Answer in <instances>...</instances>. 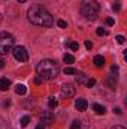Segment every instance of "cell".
<instances>
[{"label": "cell", "instance_id": "8", "mask_svg": "<svg viewBox=\"0 0 127 129\" xmlns=\"http://www.w3.org/2000/svg\"><path fill=\"white\" fill-rule=\"evenodd\" d=\"M40 119H42V125H52V122H54V116L51 114V113H43L42 116H40Z\"/></svg>", "mask_w": 127, "mask_h": 129}, {"label": "cell", "instance_id": "18", "mask_svg": "<svg viewBox=\"0 0 127 129\" xmlns=\"http://www.w3.org/2000/svg\"><path fill=\"white\" fill-rule=\"evenodd\" d=\"M63 72L66 74V75H75V74H76L78 71H76L75 68H66V69H64Z\"/></svg>", "mask_w": 127, "mask_h": 129}, {"label": "cell", "instance_id": "24", "mask_svg": "<svg viewBox=\"0 0 127 129\" xmlns=\"http://www.w3.org/2000/svg\"><path fill=\"white\" fill-rule=\"evenodd\" d=\"M112 9H114L115 12H118V11L121 9V6H120V3H114V5H112Z\"/></svg>", "mask_w": 127, "mask_h": 129}, {"label": "cell", "instance_id": "14", "mask_svg": "<svg viewBox=\"0 0 127 129\" xmlns=\"http://www.w3.org/2000/svg\"><path fill=\"white\" fill-rule=\"evenodd\" d=\"M20 125H21L23 128H27V126L30 125V117H29V116H24V117H21V120H20Z\"/></svg>", "mask_w": 127, "mask_h": 129}, {"label": "cell", "instance_id": "33", "mask_svg": "<svg viewBox=\"0 0 127 129\" xmlns=\"http://www.w3.org/2000/svg\"><path fill=\"white\" fill-rule=\"evenodd\" d=\"M11 105V102H9V99H6V102H5V107H9Z\"/></svg>", "mask_w": 127, "mask_h": 129}, {"label": "cell", "instance_id": "12", "mask_svg": "<svg viewBox=\"0 0 127 129\" xmlns=\"http://www.w3.org/2000/svg\"><path fill=\"white\" fill-rule=\"evenodd\" d=\"M26 92H27V87L24 84H17L15 86V93L17 95H26Z\"/></svg>", "mask_w": 127, "mask_h": 129}, {"label": "cell", "instance_id": "31", "mask_svg": "<svg viewBox=\"0 0 127 129\" xmlns=\"http://www.w3.org/2000/svg\"><path fill=\"white\" fill-rule=\"evenodd\" d=\"M36 129H45V125H42V123H39V125L36 126Z\"/></svg>", "mask_w": 127, "mask_h": 129}, {"label": "cell", "instance_id": "19", "mask_svg": "<svg viewBox=\"0 0 127 129\" xmlns=\"http://www.w3.org/2000/svg\"><path fill=\"white\" fill-rule=\"evenodd\" d=\"M70 129H81V122L79 120H73L72 125H70Z\"/></svg>", "mask_w": 127, "mask_h": 129}, {"label": "cell", "instance_id": "35", "mask_svg": "<svg viewBox=\"0 0 127 129\" xmlns=\"http://www.w3.org/2000/svg\"><path fill=\"white\" fill-rule=\"evenodd\" d=\"M0 21H2V14H0Z\"/></svg>", "mask_w": 127, "mask_h": 129}, {"label": "cell", "instance_id": "22", "mask_svg": "<svg viewBox=\"0 0 127 129\" xmlns=\"http://www.w3.org/2000/svg\"><path fill=\"white\" fill-rule=\"evenodd\" d=\"M115 41H117L118 44H124V42H126V38H124V36H121V35H118V36L115 38Z\"/></svg>", "mask_w": 127, "mask_h": 129}, {"label": "cell", "instance_id": "11", "mask_svg": "<svg viewBox=\"0 0 127 129\" xmlns=\"http://www.w3.org/2000/svg\"><path fill=\"white\" fill-rule=\"evenodd\" d=\"M91 107H93V110L96 111V114H100V116H102V114H105V111H106V110H105V107H103V105H100V104H93Z\"/></svg>", "mask_w": 127, "mask_h": 129}, {"label": "cell", "instance_id": "21", "mask_svg": "<svg viewBox=\"0 0 127 129\" xmlns=\"http://www.w3.org/2000/svg\"><path fill=\"white\" fill-rule=\"evenodd\" d=\"M57 26H58V27H61V29H66V27H67V23L63 21V20H58V21H57Z\"/></svg>", "mask_w": 127, "mask_h": 129}, {"label": "cell", "instance_id": "23", "mask_svg": "<svg viewBox=\"0 0 127 129\" xmlns=\"http://www.w3.org/2000/svg\"><path fill=\"white\" fill-rule=\"evenodd\" d=\"M94 84H96V80L91 78V80H88V81H87V84H85V86H87V87H93Z\"/></svg>", "mask_w": 127, "mask_h": 129}, {"label": "cell", "instance_id": "28", "mask_svg": "<svg viewBox=\"0 0 127 129\" xmlns=\"http://www.w3.org/2000/svg\"><path fill=\"white\" fill-rule=\"evenodd\" d=\"M5 60H3V59H0V69H3V68H5Z\"/></svg>", "mask_w": 127, "mask_h": 129}, {"label": "cell", "instance_id": "30", "mask_svg": "<svg viewBox=\"0 0 127 129\" xmlns=\"http://www.w3.org/2000/svg\"><path fill=\"white\" fill-rule=\"evenodd\" d=\"M111 129H126L124 126H120V125H117V126H112Z\"/></svg>", "mask_w": 127, "mask_h": 129}, {"label": "cell", "instance_id": "2", "mask_svg": "<svg viewBox=\"0 0 127 129\" xmlns=\"http://www.w3.org/2000/svg\"><path fill=\"white\" fill-rule=\"evenodd\" d=\"M36 72L42 80H54V78H57L60 69H58V64L55 62L45 59L36 66Z\"/></svg>", "mask_w": 127, "mask_h": 129}, {"label": "cell", "instance_id": "27", "mask_svg": "<svg viewBox=\"0 0 127 129\" xmlns=\"http://www.w3.org/2000/svg\"><path fill=\"white\" fill-rule=\"evenodd\" d=\"M34 83H36V84H40V83H42V78H40V77L34 78Z\"/></svg>", "mask_w": 127, "mask_h": 129}, {"label": "cell", "instance_id": "10", "mask_svg": "<svg viewBox=\"0 0 127 129\" xmlns=\"http://www.w3.org/2000/svg\"><path fill=\"white\" fill-rule=\"evenodd\" d=\"M9 87H11V81L8 78H0V90L2 92H6Z\"/></svg>", "mask_w": 127, "mask_h": 129}, {"label": "cell", "instance_id": "13", "mask_svg": "<svg viewBox=\"0 0 127 129\" xmlns=\"http://www.w3.org/2000/svg\"><path fill=\"white\" fill-rule=\"evenodd\" d=\"M94 64L97 68H103L105 66V57L103 56H96L94 57Z\"/></svg>", "mask_w": 127, "mask_h": 129}, {"label": "cell", "instance_id": "7", "mask_svg": "<svg viewBox=\"0 0 127 129\" xmlns=\"http://www.w3.org/2000/svg\"><path fill=\"white\" fill-rule=\"evenodd\" d=\"M75 108H76L78 111H85V110L88 108V102H87L84 98H79V99L75 101Z\"/></svg>", "mask_w": 127, "mask_h": 129}, {"label": "cell", "instance_id": "5", "mask_svg": "<svg viewBox=\"0 0 127 129\" xmlns=\"http://www.w3.org/2000/svg\"><path fill=\"white\" fill-rule=\"evenodd\" d=\"M11 53H12V56L15 57V60H18V62H27V60H29V53H27V50H26L24 47H21V45L14 47Z\"/></svg>", "mask_w": 127, "mask_h": 129}, {"label": "cell", "instance_id": "20", "mask_svg": "<svg viewBox=\"0 0 127 129\" xmlns=\"http://www.w3.org/2000/svg\"><path fill=\"white\" fill-rule=\"evenodd\" d=\"M96 33H97L99 36H106V35H108V32H106V30H105L103 27H99V29L96 30Z\"/></svg>", "mask_w": 127, "mask_h": 129}, {"label": "cell", "instance_id": "15", "mask_svg": "<svg viewBox=\"0 0 127 129\" xmlns=\"http://www.w3.org/2000/svg\"><path fill=\"white\" fill-rule=\"evenodd\" d=\"M66 45H69L72 51H78V50H79V44H78V42H69V44L66 42Z\"/></svg>", "mask_w": 127, "mask_h": 129}, {"label": "cell", "instance_id": "32", "mask_svg": "<svg viewBox=\"0 0 127 129\" xmlns=\"http://www.w3.org/2000/svg\"><path fill=\"white\" fill-rule=\"evenodd\" d=\"M112 71H114V72H115V71H118V66H117V64H114V66H112Z\"/></svg>", "mask_w": 127, "mask_h": 129}, {"label": "cell", "instance_id": "4", "mask_svg": "<svg viewBox=\"0 0 127 129\" xmlns=\"http://www.w3.org/2000/svg\"><path fill=\"white\" fill-rule=\"evenodd\" d=\"M14 48V36L8 32H0V54L6 56Z\"/></svg>", "mask_w": 127, "mask_h": 129}, {"label": "cell", "instance_id": "9", "mask_svg": "<svg viewBox=\"0 0 127 129\" xmlns=\"http://www.w3.org/2000/svg\"><path fill=\"white\" fill-rule=\"evenodd\" d=\"M75 75H76V83H78V84H82V86H85V84H87V81H88V78H87V75H85V74H81V72H76Z\"/></svg>", "mask_w": 127, "mask_h": 129}, {"label": "cell", "instance_id": "1", "mask_svg": "<svg viewBox=\"0 0 127 129\" xmlns=\"http://www.w3.org/2000/svg\"><path fill=\"white\" fill-rule=\"evenodd\" d=\"M27 18L32 24L40 27H51L54 24L51 14L40 5H32V8L27 11Z\"/></svg>", "mask_w": 127, "mask_h": 129}, {"label": "cell", "instance_id": "26", "mask_svg": "<svg viewBox=\"0 0 127 129\" xmlns=\"http://www.w3.org/2000/svg\"><path fill=\"white\" fill-rule=\"evenodd\" d=\"M85 48H87V50H91V48H93L91 41H85Z\"/></svg>", "mask_w": 127, "mask_h": 129}, {"label": "cell", "instance_id": "16", "mask_svg": "<svg viewBox=\"0 0 127 129\" xmlns=\"http://www.w3.org/2000/svg\"><path fill=\"white\" fill-rule=\"evenodd\" d=\"M57 105H58V101H57V99H54V98H51V99H49V102H48V107H49L51 110H54Z\"/></svg>", "mask_w": 127, "mask_h": 129}, {"label": "cell", "instance_id": "6", "mask_svg": "<svg viewBox=\"0 0 127 129\" xmlns=\"http://www.w3.org/2000/svg\"><path fill=\"white\" fill-rule=\"evenodd\" d=\"M75 93H76V89L73 87V84H70V83H64L63 86H61V95L63 98H73L75 96Z\"/></svg>", "mask_w": 127, "mask_h": 129}, {"label": "cell", "instance_id": "17", "mask_svg": "<svg viewBox=\"0 0 127 129\" xmlns=\"http://www.w3.org/2000/svg\"><path fill=\"white\" fill-rule=\"evenodd\" d=\"M63 60H64V63H73V62H75V57H73L72 54H66L63 57Z\"/></svg>", "mask_w": 127, "mask_h": 129}, {"label": "cell", "instance_id": "34", "mask_svg": "<svg viewBox=\"0 0 127 129\" xmlns=\"http://www.w3.org/2000/svg\"><path fill=\"white\" fill-rule=\"evenodd\" d=\"M17 2H20V3H24V2H27V0H17Z\"/></svg>", "mask_w": 127, "mask_h": 129}, {"label": "cell", "instance_id": "25", "mask_svg": "<svg viewBox=\"0 0 127 129\" xmlns=\"http://www.w3.org/2000/svg\"><path fill=\"white\" fill-rule=\"evenodd\" d=\"M106 24L108 26H114L115 24V20L114 18H106Z\"/></svg>", "mask_w": 127, "mask_h": 129}, {"label": "cell", "instance_id": "29", "mask_svg": "<svg viewBox=\"0 0 127 129\" xmlns=\"http://www.w3.org/2000/svg\"><path fill=\"white\" fill-rule=\"evenodd\" d=\"M114 113H115V114H118V116H120V114H121V110H120V108H114Z\"/></svg>", "mask_w": 127, "mask_h": 129}, {"label": "cell", "instance_id": "3", "mask_svg": "<svg viewBox=\"0 0 127 129\" xmlns=\"http://www.w3.org/2000/svg\"><path fill=\"white\" fill-rule=\"evenodd\" d=\"M82 17H85L90 21H94L97 18V14L100 11V6L96 0H82L81 2V8H79Z\"/></svg>", "mask_w": 127, "mask_h": 129}]
</instances>
